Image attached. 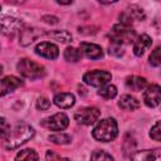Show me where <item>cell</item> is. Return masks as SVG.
<instances>
[{
  "instance_id": "obj_1",
  "label": "cell",
  "mask_w": 161,
  "mask_h": 161,
  "mask_svg": "<svg viewBox=\"0 0 161 161\" xmlns=\"http://www.w3.org/2000/svg\"><path fill=\"white\" fill-rule=\"evenodd\" d=\"M34 136V128L29 125L21 123L18 125L13 131L9 132V135L3 138V147L5 150H15L20 145L25 143Z\"/></svg>"
},
{
  "instance_id": "obj_2",
  "label": "cell",
  "mask_w": 161,
  "mask_h": 161,
  "mask_svg": "<svg viewBox=\"0 0 161 161\" xmlns=\"http://www.w3.org/2000/svg\"><path fill=\"white\" fill-rule=\"evenodd\" d=\"M117 133H118V127H117V122L113 118H106L99 121L92 132L93 137L101 142L113 141L117 137Z\"/></svg>"
},
{
  "instance_id": "obj_3",
  "label": "cell",
  "mask_w": 161,
  "mask_h": 161,
  "mask_svg": "<svg viewBox=\"0 0 161 161\" xmlns=\"http://www.w3.org/2000/svg\"><path fill=\"white\" fill-rule=\"evenodd\" d=\"M16 68H18V72L23 77L30 78V79H36V78H40L45 74V69L42 64L35 63V62L26 59V58L20 59L19 63L16 64Z\"/></svg>"
},
{
  "instance_id": "obj_4",
  "label": "cell",
  "mask_w": 161,
  "mask_h": 161,
  "mask_svg": "<svg viewBox=\"0 0 161 161\" xmlns=\"http://www.w3.org/2000/svg\"><path fill=\"white\" fill-rule=\"evenodd\" d=\"M109 38L112 43L116 44H125V43H131V42H136V33L135 30H132L128 26H123V25H114L109 33Z\"/></svg>"
},
{
  "instance_id": "obj_5",
  "label": "cell",
  "mask_w": 161,
  "mask_h": 161,
  "mask_svg": "<svg viewBox=\"0 0 161 161\" xmlns=\"http://www.w3.org/2000/svg\"><path fill=\"white\" fill-rule=\"evenodd\" d=\"M111 78H112V74L109 72L99 70V69L87 72L83 75L84 83H87L89 86H93V87H103L104 84H107L111 80Z\"/></svg>"
},
{
  "instance_id": "obj_6",
  "label": "cell",
  "mask_w": 161,
  "mask_h": 161,
  "mask_svg": "<svg viewBox=\"0 0 161 161\" xmlns=\"http://www.w3.org/2000/svg\"><path fill=\"white\" fill-rule=\"evenodd\" d=\"M101 116V111L97 107H83L77 109V112L74 113V118L78 123L80 125H93Z\"/></svg>"
},
{
  "instance_id": "obj_7",
  "label": "cell",
  "mask_w": 161,
  "mask_h": 161,
  "mask_svg": "<svg viewBox=\"0 0 161 161\" xmlns=\"http://www.w3.org/2000/svg\"><path fill=\"white\" fill-rule=\"evenodd\" d=\"M68 123H69V119L64 113H55L42 122V125L50 131H63L68 127Z\"/></svg>"
},
{
  "instance_id": "obj_8",
  "label": "cell",
  "mask_w": 161,
  "mask_h": 161,
  "mask_svg": "<svg viewBox=\"0 0 161 161\" xmlns=\"http://www.w3.org/2000/svg\"><path fill=\"white\" fill-rule=\"evenodd\" d=\"M143 102L147 107H156L161 102V87L158 84H151L143 92Z\"/></svg>"
},
{
  "instance_id": "obj_9",
  "label": "cell",
  "mask_w": 161,
  "mask_h": 161,
  "mask_svg": "<svg viewBox=\"0 0 161 161\" xmlns=\"http://www.w3.org/2000/svg\"><path fill=\"white\" fill-rule=\"evenodd\" d=\"M131 161H161V148L136 151L131 155Z\"/></svg>"
},
{
  "instance_id": "obj_10",
  "label": "cell",
  "mask_w": 161,
  "mask_h": 161,
  "mask_svg": "<svg viewBox=\"0 0 161 161\" xmlns=\"http://www.w3.org/2000/svg\"><path fill=\"white\" fill-rule=\"evenodd\" d=\"M35 53L44 57V58H48V59H55L59 54V49L53 43L43 42V43H39L35 47Z\"/></svg>"
},
{
  "instance_id": "obj_11",
  "label": "cell",
  "mask_w": 161,
  "mask_h": 161,
  "mask_svg": "<svg viewBox=\"0 0 161 161\" xmlns=\"http://www.w3.org/2000/svg\"><path fill=\"white\" fill-rule=\"evenodd\" d=\"M79 50L82 54H84L89 59H99L103 57V50L99 45L94 43H80L79 44Z\"/></svg>"
},
{
  "instance_id": "obj_12",
  "label": "cell",
  "mask_w": 161,
  "mask_h": 161,
  "mask_svg": "<svg viewBox=\"0 0 161 161\" xmlns=\"http://www.w3.org/2000/svg\"><path fill=\"white\" fill-rule=\"evenodd\" d=\"M151 44H152V40H151V38H150L147 34L140 35V36L136 39L135 44H133V53H135V55L141 57V55L151 47Z\"/></svg>"
},
{
  "instance_id": "obj_13",
  "label": "cell",
  "mask_w": 161,
  "mask_h": 161,
  "mask_svg": "<svg viewBox=\"0 0 161 161\" xmlns=\"http://www.w3.org/2000/svg\"><path fill=\"white\" fill-rule=\"evenodd\" d=\"M23 84V82L18 78V77H14V75H8V77H4L1 79V96H5L6 93L16 89L18 87H20Z\"/></svg>"
},
{
  "instance_id": "obj_14",
  "label": "cell",
  "mask_w": 161,
  "mask_h": 161,
  "mask_svg": "<svg viewBox=\"0 0 161 161\" xmlns=\"http://www.w3.org/2000/svg\"><path fill=\"white\" fill-rule=\"evenodd\" d=\"M126 86L127 88H130L131 91L135 92H140L145 88H147V80L143 77H138V75H131L126 78Z\"/></svg>"
},
{
  "instance_id": "obj_15",
  "label": "cell",
  "mask_w": 161,
  "mask_h": 161,
  "mask_svg": "<svg viewBox=\"0 0 161 161\" xmlns=\"http://www.w3.org/2000/svg\"><path fill=\"white\" fill-rule=\"evenodd\" d=\"M53 101L60 108H70L74 104L75 98L72 93H58V94H55Z\"/></svg>"
},
{
  "instance_id": "obj_16",
  "label": "cell",
  "mask_w": 161,
  "mask_h": 161,
  "mask_svg": "<svg viewBox=\"0 0 161 161\" xmlns=\"http://www.w3.org/2000/svg\"><path fill=\"white\" fill-rule=\"evenodd\" d=\"M118 106L126 111H135L140 107V102L131 94H123L118 101Z\"/></svg>"
},
{
  "instance_id": "obj_17",
  "label": "cell",
  "mask_w": 161,
  "mask_h": 161,
  "mask_svg": "<svg viewBox=\"0 0 161 161\" xmlns=\"http://www.w3.org/2000/svg\"><path fill=\"white\" fill-rule=\"evenodd\" d=\"M20 25H21V23L18 19H14V18H10V16H4L1 19V26H3V33L4 34L14 33Z\"/></svg>"
},
{
  "instance_id": "obj_18",
  "label": "cell",
  "mask_w": 161,
  "mask_h": 161,
  "mask_svg": "<svg viewBox=\"0 0 161 161\" xmlns=\"http://www.w3.org/2000/svg\"><path fill=\"white\" fill-rule=\"evenodd\" d=\"M40 34H42V33H40L38 29H34V28L23 30L21 34H20V43H21V45H28V44H30V43L34 42Z\"/></svg>"
},
{
  "instance_id": "obj_19",
  "label": "cell",
  "mask_w": 161,
  "mask_h": 161,
  "mask_svg": "<svg viewBox=\"0 0 161 161\" xmlns=\"http://www.w3.org/2000/svg\"><path fill=\"white\" fill-rule=\"evenodd\" d=\"M15 161H39V157H38V153L34 150L25 148V150H21L16 155Z\"/></svg>"
},
{
  "instance_id": "obj_20",
  "label": "cell",
  "mask_w": 161,
  "mask_h": 161,
  "mask_svg": "<svg viewBox=\"0 0 161 161\" xmlns=\"http://www.w3.org/2000/svg\"><path fill=\"white\" fill-rule=\"evenodd\" d=\"M48 36H50L52 39L60 42V43H69L72 40V35L65 31V30H54V31H49L47 33Z\"/></svg>"
},
{
  "instance_id": "obj_21",
  "label": "cell",
  "mask_w": 161,
  "mask_h": 161,
  "mask_svg": "<svg viewBox=\"0 0 161 161\" xmlns=\"http://www.w3.org/2000/svg\"><path fill=\"white\" fill-rule=\"evenodd\" d=\"M64 58L68 62H78L82 58V52L79 49H75L73 47H68L64 50Z\"/></svg>"
},
{
  "instance_id": "obj_22",
  "label": "cell",
  "mask_w": 161,
  "mask_h": 161,
  "mask_svg": "<svg viewBox=\"0 0 161 161\" xmlns=\"http://www.w3.org/2000/svg\"><path fill=\"white\" fill-rule=\"evenodd\" d=\"M117 94V88L112 84H108V86H104L102 88H99L98 91V96L103 97L104 99H111V98H114Z\"/></svg>"
},
{
  "instance_id": "obj_23",
  "label": "cell",
  "mask_w": 161,
  "mask_h": 161,
  "mask_svg": "<svg viewBox=\"0 0 161 161\" xmlns=\"http://www.w3.org/2000/svg\"><path fill=\"white\" fill-rule=\"evenodd\" d=\"M49 141L57 145H67L70 142V136L65 135V133H55V135H50L49 136Z\"/></svg>"
},
{
  "instance_id": "obj_24",
  "label": "cell",
  "mask_w": 161,
  "mask_h": 161,
  "mask_svg": "<svg viewBox=\"0 0 161 161\" xmlns=\"http://www.w3.org/2000/svg\"><path fill=\"white\" fill-rule=\"evenodd\" d=\"M91 161H114V160L109 153H107L102 150H97L92 153Z\"/></svg>"
},
{
  "instance_id": "obj_25",
  "label": "cell",
  "mask_w": 161,
  "mask_h": 161,
  "mask_svg": "<svg viewBox=\"0 0 161 161\" xmlns=\"http://www.w3.org/2000/svg\"><path fill=\"white\" fill-rule=\"evenodd\" d=\"M150 64L153 67H160L161 65V47H157L152 53L150 54Z\"/></svg>"
},
{
  "instance_id": "obj_26",
  "label": "cell",
  "mask_w": 161,
  "mask_h": 161,
  "mask_svg": "<svg viewBox=\"0 0 161 161\" xmlns=\"http://www.w3.org/2000/svg\"><path fill=\"white\" fill-rule=\"evenodd\" d=\"M150 137L155 141H161V121L156 122L152 126V128L150 131Z\"/></svg>"
},
{
  "instance_id": "obj_27",
  "label": "cell",
  "mask_w": 161,
  "mask_h": 161,
  "mask_svg": "<svg viewBox=\"0 0 161 161\" xmlns=\"http://www.w3.org/2000/svg\"><path fill=\"white\" fill-rule=\"evenodd\" d=\"M108 52L109 54L114 55V57H121L123 54V47L121 44H116V43H112L109 47H108Z\"/></svg>"
},
{
  "instance_id": "obj_28",
  "label": "cell",
  "mask_w": 161,
  "mask_h": 161,
  "mask_svg": "<svg viewBox=\"0 0 161 161\" xmlns=\"http://www.w3.org/2000/svg\"><path fill=\"white\" fill-rule=\"evenodd\" d=\"M49 107H50V102H49L48 98H45V97L38 98V101H36V108H38V109L45 111V109H48Z\"/></svg>"
},
{
  "instance_id": "obj_29",
  "label": "cell",
  "mask_w": 161,
  "mask_h": 161,
  "mask_svg": "<svg viewBox=\"0 0 161 161\" xmlns=\"http://www.w3.org/2000/svg\"><path fill=\"white\" fill-rule=\"evenodd\" d=\"M0 125H1V137L5 138L10 132V126L6 123V119L4 117L0 119Z\"/></svg>"
},
{
  "instance_id": "obj_30",
  "label": "cell",
  "mask_w": 161,
  "mask_h": 161,
  "mask_svg": "<svg viewBox=\"0 0 161 161\" xmlns=\"http://www.w3.org/2000/svg\"><path fill=\"white\" fill-rule=\"evenodd\" d=\"M47 161H69V160L60 157L58 153H55L53 151H48L47 152Z\"/></svg>"
},
{
  "instance_id": "obj_31",
  "label": "cell",
  "mask_w": 161,
  "mask_h": 161,
  "mask_svg": "<svg viewBox=\"0 0 161 161\" xmlns=\"http://www.w3.org/2000/svg\"><path fill=\"white\" fill-rule=\"evenodd\" d=\"M43 20L45 21V23H49V24H57L58 23V19L55 18V16H43Z\"/></svg>"
}]
</instances>
